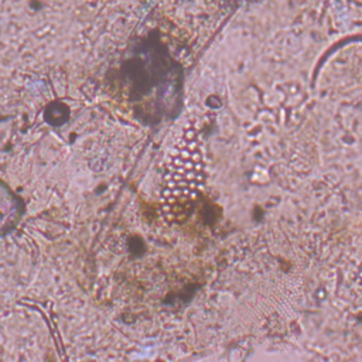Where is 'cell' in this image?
<instances>
[{"label": "cell", "mask_w": 362, "mask_h": 362, "mask_svg": "<svg viewBox=\"0 0 362 362\" xmlns=\"http://www.w3.org/2000/svg\"><path fill=\"white\" fill-rule=\"evenodd\" d=\"M164 170L163 215L171 222H180L191 212L204 182V157L194 127L187 129L174 144Z\"/></svg>", "instance_id": "obj_1"}, {"label": "cell", "mask_w": 362, "mask_h": 362, "mask_svg": "<svg viewBox=\"0 0 362 362\" xmlns=\"http://www.w3.org/2000/svg\"><path fill=\"white\" fill-rule=\"evenodd\" d=\"M358 280H359V283L362 284V264H361V267H359V272H358Z\"/></svg>", "instance_id": "obj_2"}]
</instances>
